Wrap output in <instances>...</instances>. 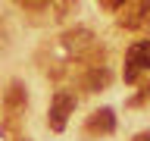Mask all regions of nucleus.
Returning a JSON list of instances; mask_svg holds the SVG:
<instances>
[{"label":"nucleus","mask_w":150,"mask_h":141,"mask_svg":"<svg viewBox=\"0 0 150 141\" xmlns=\"http://www.w3.org/2000/svg\"><path fill=\"white\" fill-rule=\"evenodd\" d=\"M144 72H150V38H141L134 44L128 47V53H125V82H138Z\"/></svg>","instance_id":"1"},{"label":"nucleus","mask_w":150,"mask_h":141,"mask_svg":"<svg viewBox=\"0 0 150 141\" xmlns=\"http://www.w3.org/2000/svg\"><path fill=\"white\" fill-rule=\"evenodd\" d=\"M72 113H75V94L66 91V88H59V91L53 94V100H50V110H47L50 129H53V132H63Z\"/></svg>","instance_id":"2"},{"label":"nucleus","mask_w":150,"mask_h":141,"mask_svg":"<svg viewBox=\"0 0 150 141\" xmlns=\"http://www.w3.org/2000/svg\"><path fill=\"white\" fill-rule=\"evenodd\" d=\"M3 110H6L9 119H19V116L28 110V91H25L22 82H9L6 94H3Z\"/></svg>","instance_id":"3"},{"label":"nucleus","mask_w":150,"mask_h":141,"mask_svg":"<svg viewBox=\"0 0 150 141\" xmlns=\"http://www.w3.org/2000/svg\"><path fill=\"white\" fill-rule=\"evenodd\" d=\"M84 132L88 135H112L116 132V113L110 107H100V110H94L84 122Z\"/></svg>","instance_id":"4"},{"label":"nucleus","mask_w":150,"mask_h":141,"mask_svg":"<svg viewBox=\"0 0 150 141\" xmlns=\"http://www.w3.org/2000/svg\"><path fill=\"white\" fill-rule=\"evenodd\" d=\"M112 82V72H110V66L100 63V66H88L81 72V88L84 91H103V88H110Z\"/></svg>","instance_id":"5"},{"label":"nucleus","mask_w":150,"mask_h":141,"mask_svg":"<svg viewBox=\"0 0 150 141\" xmlns=\"http://www.w3.org/2000/svg\"><path fill=\"white\" fill-rule=\"evenodd\" d=\"M119 22L125 28H141L144 22H150V0H138V3H125L122 6Z\"/></svg>","instance_id":"6"},{"label":"nucleus","mask_w":150,"mask_h":141,"mask_svg":"<svg viewBox=\"0 0 150 141\" xmlns=\"http://www.w3.org/2000/svg\"><path fill=\"white\" fill-rule=\"evenodd\" d=\"M125 0H103V9H122Z\"/></svg>","instance_id":"7"},{"label":"nucleus","mask_w":150,"mask_h":141,"mask_svg":"<svg viewBox=\"0 0 150 141\" xmlns=\"http://www.w3.org/2000/svg\"><path fill=\"white\" fill-rule=\"evenodd\" d=\"M131 141H150V132H141V135H134Z\"/></svg>","instance_id":"8"},{"label":"nucleus","mask_w":150,"mask_h":141,"mask_svg":"<svg viewBox=\"0 0 150 141\" xmlns=\"http://www.w3.org/2000/svg\"><path fill=\"white\" fill-rule=\"evenodd\" d=\"M144 97H147V100H150V82H147V88H144Z\"/></svg>","instance_id":"9"}]
</instances>
